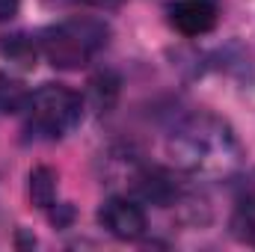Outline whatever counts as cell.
I'll use <instances>...</instances> for the list:
<instances>
[{"instance_id":"obj_1","label":"cell","mask_w":255,"mask_h":252,"mask_svg":"<svg viewBox=\"0 0 255 252\" xmlns=\"http://www.w3.org/2000/svg\"><path fill=\"white\" fill-rule=\"evenodd\" d=\"M166 154L181 172L208 181L232 178L244 166V145L238 133L214 113L184 116L166 139Z\"/></svg>"},{"instance_id":"obj_2","label":"cell","mask_w":255,"mask_h":252,"mask_svg":"<svg viewBox=\"0 0 255 252\" xmlns=\"http://www.w3.org/2000/svg\"><path fill=\"white\" fill-rule=\"evenodd\" d=\"M107 42H110V27L92 15L65 18L39 36L45 60L54 68H65V71L89 65L107 48Z\"/></svg>"},{"instance_id":"obj_3","label":"cell","mask_w":255,"mask_h":252,"mask_svg":"<svg viewBox=\"0 0 255 252\" xmlns=\"http://www.w3.org/2000/svg\"><path fill=\"white\" fill-rule=\"evenodd\" d=\"M83 119V98L65 86V83H42L36 92H30V101L24 107V125L27 133L36 139H63Z\"/></svg>"},{"instance_id":"obj_4","label":"cell","mask_w":255,"mask_h":252,"mask_svg":"<svg viewBox=\"0 0 255 252\" xmlns=\"http://www.w3.org/2000/svg\"><path fill=\"white\" fill-rule=\"evenodd\" d=\"M98 226L116 241H139L148 229L145 211L128 196H110L98 208Z\"/></svg>"},{"instance_id":"obj_5","label":"cell","mask_w":255,"mask_h":252,"mask_svg":"<svg viewBox=\"0 0 255 252\" xmlns=\"http://www.w3.org/2000/svg\"><path fill=\"white\" fill-rule=\"evenodd\" d=\"M166 15H169L172 30H178L187 39H196V36H205L217 27L220 0H172L166 6Z\"/></svg>"},{"instance_id":"obj_6","label":"cell","mask_w":255,"mask_h":252,"mask_svg":"<svg viewBox=\"0 0 255 252\" xmlns=\"http://www.w3.org/2000/svg\"><path fill=\"white\" fill-rule=\"evenodd\" d=\"M39 51L42 45L24 33H15V36H3L0 39V54L9 60V63L21 65V68H33L36 60H39Z\"/></svg>"},{"instance_id":"obj_7","label":"cell","mask_w":255,"mask_h":252,"mask_svg":"<svg viewBox=\"0 0 255 252\" xmlns=\"http://www.w3.org/2000/svg\"><path fill=\"white\" fill-rule=\"evenodd\" d=\"M27 101H30V89L18 77L0 71V113H6V116L24 113Z\"/></svg>"},{"instance_id":"obj_8","label":"cell","mask_w":255,"mask_h":252,"mask_svg":"<svg viewBox=\"0 0 255 252\" xmlns=\"http://www.w3.org/2000/svg\"><path fill=\"white\" fill-rule=\"evenodd\" d=\"M232 235L247 244V247H255V193H247V199L238 202L235 214H232Z\"/></svg>"},{"instance_id":"obj_9","label":"cell","mask_w":255,"mask_h":252,"mask_svg":"<svg viewBox=\"0 0 255 252\" xmlns=\"http://www.w3.org/2000/svg\"><path fill=\"white\" fill-rule=\"evenodd\" d=\"M30 199L42 211H48L57 202V172L51 166H36L30 172Z\"/></svg>"},{"instance_id":"obj_10","label":"cell","mask_w":255,"mask_h":252,"mask_svg":"<svg viewBox=\"0 0 255 252\" xmlns=\"http://www.w3.org/2000/svg\"><path fill=\"white\" fill-rule=\"evenodd\" d=\"M116 95H119V77L113 71H98L89 80V101L98 113H107L113 107Z\"/></svg>"},{"instance_id":"obj_11","label":"cell","mask_w":255,"mask_h":252,"mask_svg":"<svg viewBox=\"0 0 255 252\" xmlns=\"http://www.w3.org/2000/svg\"><path fill=\"white\" fill-rule=\"evenodd\" d=\"M21 9V0H0V21H12Z\"/></svg>"},{"instance_id":"obj_12","label":"cell","mask_w":255,"mask_h":252,"mask_svg":"<svg viewBox=\"0 0 255 252\" xmlns=\"http://www.w3.org/2000/svg\"><path fill=\"white\" fill-rule=\"evenodd\" d=\"M80 3H86V6H98V9H110V6H119L122 0H80Z\"/></svg>"}]
</instances>
